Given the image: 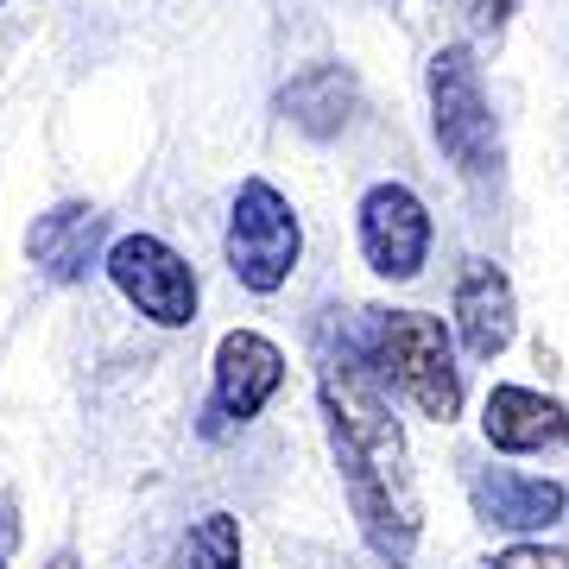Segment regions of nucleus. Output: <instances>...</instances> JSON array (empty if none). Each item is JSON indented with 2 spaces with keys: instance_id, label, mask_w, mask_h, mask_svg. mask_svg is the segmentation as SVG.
Listing matches in <instances>:
<instances>
[{
  "instance_id": "1",
  "label": "nucleus",
  "mask_w": 569,
  "mask_h": 569,
  "mask_svg": "<svg viewBox=\"0 0 569 569\" xmlns=\"http://www.w3.org/2000/svg\"><path fill=\"white\" fill-rule=\"evenodd\" d=\"M317 392H323L329 449H336V468H342L348 507L361 519V538L392 569H406L411 550H418V531H425V507H418L406 430H399V418L387 406L380 367L367 361L355 342H342V361L336 355L323 361Z\"/></svg>"
},
{
  "instance_id": "2",
  "label": "nucleus",
  "mask_w": 569,
  "mask_h": 569,
  "mask_svg": "<svg viewBox=\"0 0 569 569\" xmlns=\"http://www.w3.org/2000/svg\"><path fill=\"white\" fill-rule=\"evenodd\" d=\"M348 342L380 367V380L418 418H430V425L462 418V367H456V342L437 317H425V310H361Z\"/></svg>"
},
{
  "instance_id": "3",
  "label": "nucleus",
  "mask_w": 569,
  "mask_h": 569,
  "mask_svg": "<svg viewBox=\"0 0 569 569\" xmlns=\"http://www.w3.org/2000/svg\"><path fill=\"white\" fill-rule=\"evenodd\" d=\"M430 82V127H437V146L443 159L462 171V178H488L500 164V127H493L488 89H481V63L468 44H443L425 70Z\"/></svg>"
},
{
  "instance_id": "4",
  "label": "nucleus",
  "mask_w": 569,
  "mask_h": 569,
  "mask_svg": "<svg viewBox=\"0 0 569 569\" xmlns=\"http://www.w3.org/2000/svg\"><path fill=\"white\" fill-rule=\"evenodd\" d=\"M298 253H305V228H298V209L284 203L266 178H247L234 190V209H228V266L247 291H284V279L298 272Z\"/></svg>"
},
{
  "instance_id": "5",
  "label": "nucleus",
  "mask_w": 569,
  "mask_h": 569,
  "mask_svg": "<svg viewBox=\"0 0 569 569\" xmlns=\"http://www.w3.org/2000/svg\"><path fill=\"white\" fill-rule=\"evenodd\" d=\"M108 279H114V291L140 310L146 323L183 329L197 317V272L159 234H121L108 247Z\"/></svg>"
},
{
  "instance_id": "6",
  "label": "nucleus",
  "mask_w": 569,
  "mask_h": 569,
  "mask_svg": "<svg viewBox=\"0 0 569 569\" xmlns=\"http://www.w3.org/2000/svg\"><path fill=\"white\" fill-rule=\"evenodd\" d=\"M361 260L380 279H418L430 260V209L406 183H373L361 197Z\"/></svg>"
},
{
  "instance_id": "7",
  "label": "nucleus",
  "mask_w": 569,
  "mask_h": 569,
  "mask_svg": "<svg viewBox=\"0 0 569 569\" xmlns=\"http://www.w3.org/2000/svg\"><path fill=\"white\" fill-rule=\"evenodd\" d=\"M279 387H284V355L279 342H266L260 329H228L216 342V392H209V418L216 425L260 418Z\"/></svg>"
},
{
  "instance_id": "8",
  "label": "nucleus",
  "mask_w": 569,
  "mask_h": 569,
  "mask_svg": "<svg viewBox=\"0 0 569 569\" xmlns=\"http://www.w3.org/2000/svg\"><path fill=\"white\" fill-rule=\"evenodd\" d=\"M468 500H475V519H481V526L512 531V538L550 531L569 512L563 481L519 475V468H475V475H468Z\"/></svg>"
},
{
  "instance_id": "9",
  "label": "nucleus",
  "mask_w": 569,
  "mask_h": 569,
  "mask_svg": "<svg viewBox=\"0 0 569 569\" xmlns=\"http://www.w3.org/2000/svg\"><path fill=\"white\" fill-rule=\"evenodd\" d=\"M456 336L475 361H493L507 355L512 336H519V298H512V279L493 260H468L462 279H456Z\"/></svg>"
},
{
  "instance_id": "10",
  "label": "nucleus",
  "mask_w": 569,
  "mask_h": 569,
  "mask_svg": "<svg viewBox=\"0 0 569 569\" xmlns=\"http://www.w3.org/2000/svg\"><path fill=\"white\" fill-rule=\"evenodd\" d=\"M481 437L500 456H545L569 443V411L538 387H493L481 406Z\"/></svg>"
},
{
  "instance_id": "11",
  "label": "nucleus",
  "mask_w": 569,
  "mask_h": 569,
  "mask_svg": "<svg viewBox=\"0 0 569 569\" xmlns=\"http://www.w3.org/2000/svg\"><path fill=\"white\" fill-rule=\"evenodd\" d=\"M96 241H102V216H96L89 203L51 209V216H39V222H32V234H26L32 260H39V272H51V279H82V272H89V260H96Z\"/></svg>"
},
{
  "instance_id": "12",
  "label": "nucleus",
  "mask_w": 569,
  "mask_h": 569,
  "mask_svg": "<svg viewBox=\"0 0 569 569\" xmlns=\"http://www.w3.org/2000/svg\"><path fill=\"white\" fill-rule=\"evenodd\" d=\"M348 114H355V77L342 63H310L305 77H291V89H284V121H298L310 140L342 133Z\"/></svg>"
},
{
  "instance_id": "13",
  "label": "nucleus",
  "mask_w": 569,
  "mask_h": 569,
  "mask_svg": "<svg viewBox=\"0 0 569 569\" xmlns=\"http://www.w3.org/2000/svg\"><path fill=\"white\" fill-rule=\"evenodd\" d=\"M178 569H241V519L234 512H203L190 538L178 545Z\"/></svg>"
},
{
  "instance_id": "14",
  "label": "nucleus",
  "mask_w": 569,
  "mask_h": 569,
  "mask_svg": "<svg viewBox=\"0 0 569 569\" xmlns=\"http://www.w3.org/2000/svg\"><path fill=\"white\" fill-rule=\"evenodd\" d=\"M481 569H569V550H550V545H512L500 557H488Z\"/></svg>"
},
{
  "instance_id": "15",
  "label": "nucleus",
  "mask_w": 569,
  "mask_h": 569,
  "mask_svg": "<svg viewBox=\"0 0 569 569\" xmlns=\"http://www.w3.org/2000/svg\"><path fill=\"white\" fill-rule=\"evenodd\" d=\"M507 7L512 0H468V20L481 26V32H500L507 26Z\"/></svg>"
},
{
  "instance_id": "16",
  "label": "nucleus",
  "mask_w": 569,
  "mask_h": 569,
  "mask_svg": "<svg viewBox=\"0 0 569 569\" xmlns=\"http://www.w3.org/2000/svg\"><path fill=\"white\" fill-rule=\"evenodd\" d=\"M58 569H70V563H58Z\"/></svg>"
}]
</instances>
